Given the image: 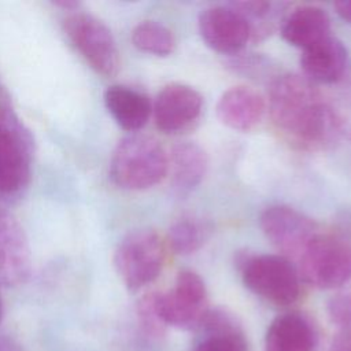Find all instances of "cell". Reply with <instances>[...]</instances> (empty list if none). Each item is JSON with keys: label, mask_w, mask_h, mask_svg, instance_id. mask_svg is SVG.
Segmentation results:
<instances>
[{"label": "cell", "mask_w": 351, "mask_h": 351, "mask_svg": "<svg viewBox=\"0 0 351 351\" xmlns=\"http://www.w3.org/2000/svg\"><path fill=\"white\" fill-rule=\"evenodd\" d=\"M259 225L266 239L289 261H298L307 245L321 233L313 218L284 204L265 208Z\"/></svg>", "instance_id": "obj_9"}, {"label": "cell", "mask_w": 351, "mask_h": 351, "mask_svg": "<svg viewBox=\"0 0 351 351\" xmlns=\"http://www.w3.org/2000/svg\"><path fill=\"white\" fill-rule=\"evenodd\" d=\"M300 280L318 289H336L351 280V241L321 232L298 258Z\"/></svg>", "instance_id": "obj_4"}, {"label": "cell", "mask_w": 351, "mask_h": 351, "mask_svg": "<svg viewBox=\"0 0 351 351\" xmlns=\"http://www.w3.org/2000/svg\"><path fill=\"white\" fill-rule=\"evenodd\" d=\"M203 111V97L192 86L180 82L165 85L152 104L156 128L166 134H177L197 122Z\"/></svg>", "instance_id": "obj_10"}, {"label": "cell", "mask_w": 351, "mask_h": 351, "mask_svg": "<svg viewBox=\"0 0 351 351\" xmlns=\"http://www.w3.org/2000/svg\"><path fill=\"white\" fill-rule=\"evenodd\" d=\"M0 351H21V347L12 337L0 333Z\"/></svg>", "instance_id": "obj_27"}, {"label": "cell", "mask_w": 351, "mask_h": 351, "mask_svg": "<svg viewBox=\"0 0 351 351\" xmlns=\"http://www.w3.org/2000/svg\"><path fill=\"white\" fill-rule=\"evenodd\" d=\"M208 166L206 151L193 141H182L173 147L169 158L171 182L177 193L186 195L204 178Z\"/></svg>", "instance_id": "obj_19"}, {"label": "cell", "mask_w": 351, "mask_h": 351, "mask_svg": "<svg viewBox=\"0 0 351 351\" xmlns=\"http://www.w3.org/2000/svg\"><path fill=\"white\" fill-rule=\"evenodd\" d=\"M200 340L193 351H245L247 341L236 317L225 308H208L200 325Z\"/></svg>", "instance_id": "obj_17"}, {"label": "cell", "mask_w": 351, "mask_h": 351, "mask_svg": "<svg viewBox=\"0 0 351 351\" xmlns=\"http://www.w3.org/2000/svg\"><path fill=\"white\" fill-rule=\"evenodd\" d=\"M165 255V241L154 229H137L118 243L112 262L125 287L134 292L160 274Z\"/></svg>", "instance_id": "obj_5"}, {"label": "cell", "mask_w": 351, "mask_h": 351, "mask_svg": "<svg viewBox=\"0 0 351 351\" xmlns=\"http://www.w3.org/2000/svg\"><path fill=\"white\" fill-rule=\"evenodd\" d=\"M32 144L30 134L18 118L0 108V197L18 195L27 186Z\"/></svg>", "instance_id": "obj_7"}, {"label": "cell", "mask_w": 351, "mask_h": 351, "mask_svg": "<svg viewBox=\"0 0 351 351\" xmlns=\"http://www.w3.org/2000/svg\"><path fill=\"white\" fill-rule=\"evenodd\" d=\"M269 114L281 136L299 149H325L343 133L339 112L304 75L281 74L271 81Z\"/></svg>", "instance_id": "obj_1"}, {"label": "cell", "mask_w": 351, "mask_h": 351, "mask_svg": "<svg viewBox=\"0 0 351 351\" xmlns=\"http://www.w3.org/2000/svg\"><path fill=\"white\" fill-rule=\"evenodd\" d=\"M280 33L289 45L304 51L330 36V18L321 7L299 5L287 11Z\"/></svg>", "instance_id": "obj_15"}, {"label": "cell", "mask_w": 351, "mask_h": 351, "mask_svg": "<svg viewBox=\"0 0 351 351\" xmlns=\"http://www.w3.org/2000/svg\"><path fill=\"white\" fill-rule=\"evenodd\" d=\"M213 228L208 221L196 217H182L173 222L167 233V243L173 252L191 255L208 240Z\"/></svg>", "instance_id": "obj_21"}, {"label": "cell", "mask_w": 351, "mask_h": 351, "mask_svg": "<svg viewBox=\"0 0 351 351\" xmlns=\"http://www.w3.org/2000/svg\"><path fill=\"white\" fill-rule=\"evenodd\" d=\"M330 351H351V332H339L330 344Z\"/></svg>", "instance_id": "obj_25"}, {"label": "cell", "mask_w": 351, "mask_h": 351, "mask_svg": "<svg viewBox=\"0 0 351 351\" xmlns=\"http://www.w3.org/2000/svg\"><path fill=\"white\" fill-rule=\"evenodd\" d=\"M30 269L32 254L23 228L11 213L0 208V284H22Z\"/></svg>", "instance_id": "obj_12"}, {"label": "cell", "mask_w": 351, "mask_h": 351, "mask_svg": "<svg viewBox=\"0 0 351 351\" xmlns=\"http://www.w3.org/2000/svg\"><path fill=\"white\" fill-rule=\"evenodd\" d=\"M230 5L239 11L247 21L251 38L261 40L269 36L277 25L281 23L284 15L287 14V3H273V1H236Z\"/></svg>", "instance_id": "obj_20"}, {"label": "cell", "mask_w": 351, "mask_h": 351, "mask_svg": "<svg viewBox=\"0 0 351 351\" xmlns=\"http://www.w3.org/2000/svg\"><path fill=\"white\" fill-rule=\"evenodd\" d=\"M303 75L313 84H335L344 78L350 69L347 47L332 34L302 51Z\"/></svg>", "instance_id": "obj_13"}, {"label": "cell", "mask_w": 351, "mask_h": 351, "mask_svg": "<svg viewBox=\"0 0 351 351\" xmlns=\"http://www.w3.org/2000/svg\"><path fill=\"white\" fill-rule=\"evenodd\" d=\"M156 308L166 326L197 329L208 310L203 278L193 270L178 271L171 289L156 292Z\"/></svg>", "instance_id": "obj_8"}, {"label": "cell", "mask_w": 351, "mask_h": 351, "mask_svg": "<svg viewBox=\"0 0 351 351\" xmlns=\"http://www.w3.org/2000/svg\"><path fill=\"white\" fill-rule=\"evenodd\" d=\"M317 333L311 321L302 313L277 315L265 336L266 351H314Z\"/></svg>", "instance_id": "obj_16"}, {"label": "cell", "mask_w": 351, "mask_h": 351, "mask_svg": "<svg viewBox=\"0 0 351 351\" xmlns=\"http://www.w3.org/2000/svg\"><path fill=\"white\" fill-rule=\"evenodd\" d=\"M236 262L244 285L261 299L280 307L299 299L300 277L296 266L285 256L240 252Z\"/></svg>", "instance_id": "obj_3"}, {"label": "cell", "mask_w": 351, "mask_h": 351, "mask_svg": "<svg viewBox=\"0 0 351 351\" xmlns=\"http://www.w3.org/2000/svg\"><path fill=\"white\" fill-rule=\"evenodd\" d=\"M104 104L117 125L130 133L143 129L152 114L149 99L126 85L108 86L104 92Z\"/></svg>", "instance_id": "obj_18"}, {"label": "cell", "mask_w": 351, "mask_h": 351, "mask_svg": "<svg viewBox=\"0 0 351 351\" xmlns=\"http://www.w3.org/2000/svg\"><path fill=\"white\" fill-rule=\"evenodd\" d=\"M330 322L339 332H351V288L341 289L332 295L326 304Z\"/></svg>", "instance_id": "obj_24"}, {"label": "cell", "mask_w": 351, "mask_h": 351, "mask_svg": "<svg viewBox=\"0 0 351 351\" xmlns=\"http://www.w3.org/2000/svg\"><path fill=\"white\" fill-rule=\"evenodd\" d=\"M63 27L73 45L96 73L112 77L119 71V51L111 30L103 21L77 10L63 19Z\"/></svg>", "instance_id": "obj_6"}, {"label": "cell", "mask_w": 351, "mask_h": 351, "mask_svg": "<svg viewBox=\"0 0 351 351\" xmlns=\"http://www.w3.org/2000/svg\"><path fill=\"white\" fill-rule=\"evenodd\" d=\"M266 111V101L255 89L237 85L225 90L217 101L219 122L237 132H250L259 125Z\"/></svg>", "instance_id": "obj_14"}, {"label": "cell", "mask_w": 351, "mask_h": 351, "mask_svg": "<svg viewBox=\"0 0 351 351\" xmlns=\"http://www.w3.org/2000/svg\"><path fill=\"white\" fill-rule=\"evenodd\" d=\"M336 14L346 22L351 23V0H341L333 4Z\"/></svg>", "instance_id": "obj_26"}, {"label": "cell", "mask_w": 351, "mask_h": 351, "mask_svg": "<svg viewBox=\"0 0 351 351\" xmlns=\"http://www.w3.org/2000/svg\"><path fill=\"white\" fill-rule=\"evenodd\" d=\"M169 171V156L152 136L132 133L123 137L111 155L110 177L126 191H144L159 184Z\"/></svg>", "instance_id": "obj_2"}, {"label": "cell", "mask_w": 351, "mask_h": 351, "mask_svg": "<svg viewBox=\"0 0 351 351\" xmlns=\"http://www.w3.org/2000/svg\"><path fill=\"white\" fill-rule=\"evenodd\" d=\"M141 332L151 339H160L166 333V324L162 321L156 308V292L145 293L140 298L136 307Z\"/></svg>", "instance_id": "obj_23"}, {"label": "cell", "mask_w": 351, "mask_h": 351, "mask_svg": "<svg viewBox=\"0 0 351 351\" xmlns=\"http://www.w3.org/2000/svg\"><path fill=\"white\" fill-rule=\"evenodd\" d=\"M197 27L204 44L223 55H236L251 40L247 21L230 4L204 8L199 14Z\"/></svg>", "instance_id": "obj_11"}, {"label": "cell", "mask_w": 351, "mask_h": 351, "mask_svg": "<svg viewBox=\"0 0 351 351\" xmlns=\"http://www.w3.org/2000/svg\"><path fill=\"white\" fill-rule=\"evenodd\" d=\"M130 38L138 51L155 56H169L176 49L173 32L156 21H143L136 25Z\"/></svg>", "instance_id": "obj_22"}, {"label": "cell", "mask_w": 351, "mask_h": 351, "mask_svg": "<svg viewBox=\"0 0 351 351\" xmlns=\"http://www.w3.org/2000/svg\"><path fill=\"white\" fill-rule=\"evenodd\" d=\"M3 317H4V302H3L1 292H0V322L3 321Z\"/></svg>", "instance_id": "obj_28"}]
</instances>
